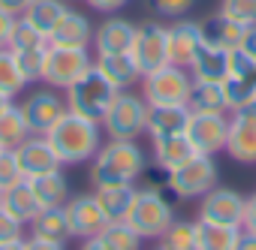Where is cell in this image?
<instances>
[{"label": "cell", "mask_w": 256, "mask_h": 250, "mask_svg": "<svg viewBox=\"0 0 256 250\" xmlns=\"http://www.w3.org/2000/svg\"><path fill=\"white\" fill-rule=\"evenodd\" d=\"M148 172V157L139 142L108 139L96 151L88 169V181L94 190L102 187H136Z\"/></svg>", "instance_id": "1"}, {"label": "cell", "mask_w": 256, "mask_h": 250, "mask_svg": "<svg viewBox=\"0 0 256 250\" xmlns=\"http://www.w3.org/2000/svg\"><path fill=\"white\" fill-rule=\"evenodd\" d=\"M102 124L78 118L72 112H66L54 127L46 133V139L52 142L54 154L60 157L64 166H82L90 163L96 157V151L102 148Z\"/></svg>", "instance_id": "2"}, {"label": "cell", "mask_w": 256, "mask_h": 250, "mask_svg": "<svg viewBox=\"0 0 256 250\" xmlns=\"http://www.w3.org/2000/svg\"><path fill=\"white\" fill-rule=\"evenodd\" d=\"M64 96H66V112L102 124L106 112L112 108V102H114V96H118V88L94 66V70H88L70 90H64Z\"/></svg>", "instance_id": "3"}, {"label": "cell", "mask_w": 256, "mask_h": 250, "mask_svg": "<svg viewBox=\"0 0 256 250\" xmlns=\"http://www.w3.org/2000/svg\"><path fill=\"white\" fill-rule=\"evenodd\" d=\"M148 114H151V106L145 102L142 94H136V90H118L112 108L102 118V133H106V139L136 142L139 136L148 133Z\"/></svg>", "instance_id": "4"}, {"label": "cell", "mask_w": 256, "mask_h": 250, "mask_svg": "<svg viewBox=\"0 0 256 250\" xmlns=\"http://www.w3.org/2000/svg\"><path fill=\"white\" fill-rule=\"evenodd\" d=\"M193 90V76L187 66L166 64L148 76H142V96L148 106H187Z\"/></svg>", "instance_id": "5"}, {"label": "cell", "mask_w": 256, "mask_h": 250, "mask_svg": "<svg viewBox=\"0 0 256 250\" xmlns=\"http://www.w3.org/2000/svg\"><path fill=\"white\" fill-rule=\"evenodd\" d=\"M172 220H175V208L157 187H142L136 193L130 214H126V223L142 238H160L172 226Z\"/></svg>", "instance_id": "6"}, {"label": "cell", "mask_w": 256, "mask_h": 250, "mask_svg": "<svg viewBox=\"0 0 256 250\" xmlns=\"http://www.w3.org/2000/svg\"><path fill=\"white\" fill-rule=\"evenodd\" d=\"M88 70H94V54L88 48L48 46L46 66H42V84H48L54 90H70Z\"/></svg>", "instance_id": "7"}, {"label": "cell", "mask_w": 256, "mask_h": 250, "mask_svg": "<svg viewBox=\"0 0 256 250\" xmlns=\"http://www.w3.org/2000/svg\"><path fill=\"white\" fill-rule=\"evenodd\" d=\"M217 184H220V166L214 157H205V154H196L181 169L166 175V187L178 199H202Z\"/></svg>", "instance_id": "8"}, {"label": "cell", "mask_w": 256, "mask_h": 250, "mask_svg": "<svg viewBox=\"0 0 256 250\" xmlns=\"http://www.w3.org/2000/svg\"><path fill=\"white\" fill-rule=\"evenodd\" d=\"M187 139L193 142L196 154H205V157L226 154L229 112H193L187 124Z\"/></svg>", "instance_id": "9"}, {"label": "cell", "mask_w": 256, "mask_h": 250, "mask_svg": "<svg viewBox=\"0 0 256 250\" xmlns=\"http://www.w3.org/2000/svg\"><path fill=\"white\" fill-rule=\"evenodd\" d=\"M22 114H24L28 127H30V136H46L66 114V96L46 84V88L28 94V100L22 102Z\"/></svg>", "instance_id": "10"}, {"label": "cell", "mask_w": 256, "mask_h": 250, "mask_svg": "<svg viewBox=\"0 0 256 250\" xmlns=\"http://www.w3.org/2000/svg\"><path fill=\"white\" fill-rule=\"evenodd\" d=\"M229 142L226 154L241 166H256V102L229 112Z\"/></svg>", "instance_id": "11"}, {"label": "cell", "mask_w": 256, "mask_h": 250, "mask_svg": "<svg viewBox=\"0 0 256 250\" xmlns=\"http://www.w3.org/2000/svg\"><path fill=\"white\" fill-rule=\"evenodd\" d=\"M244 208H247V196H241L232 187H214L199 199V220L208 223H220V226H244Z\"/></svg>", "instance_id": "12"}, {"label": "cell", "mask_w": 256, "mask_h": 250, "mask_svg": "<svg viewBox=\"0 0 256 250\" xmlns=\"http://www.w3.org/2000/svg\"><path fill=\"white\" fill-rule=\"evenodd\" d=\"M142 70V76L160 70L169 64V40H166V24L160 22H142L136 24V42L130 52Z\"/></svg>", "instance_id": "13"}, {"label": "cell", "mask_w": 256, "mask_h": 250, "mask_svg": "<svg viewBox=\"0 0 256 250\" xmlns=\"http://www.w3.org/2000/svg\"><path fill=\"white\" fill-rule=\"evenodd\" d=\"M226 88V102L229 112L256 102V60L250 54H244L241 48L229 52V78L223 82Z\"/></svg>", "instance_id": "14"}, {"label": "cell", "mask_w": 256, "mask_h": 250, "mask_svg": "<svg viewBox=\"0 0 256 250\" xmlns=\"http://www.w3.org/2000/svg\"><path fill=\"white\" fill-rule=\"evenodd\" d=\"M66 208V217H70V232L72 238H96L102 235V229L108 226V217L106 211L100 208L94 190L90 193H82V196H70V202L64 205Z\"/></svg>", "instance_id": "15"}, {"label": "cell", "mask_w": 256, "mask_h": 250, "mask_svg": "<svg viewBox=\"0 0 256 250\" xmlns=\"http://www.w3.org/2000/svg\"><path fill=\"white\" fill-rule=\"evenodd\" d=\"M166 40H169V64L175 66H190V60L196 58L202 40V24L190 22V18H178L166 28Z\"/></svg>", "instance_id": "16"}, {"label": "cell", "mask_w": 256, "mask_h": 250, "mask_svg": "<svg viewBox=\"0 0 256 250\" xmlns=\"http://www.w3.org/2000/svg\"><path fill=\"white\" fill-rule=\"evenodd\" d=\"M16 157H18V163H22L24 178H36V175L64 169L60 157L54 154V148H52V142H48L46 136H28V139L16 148Z\"/></svg>", "instance_id": "17"}, {"label": "cell", "mask_w": 256, "mask_h": 250, "mask_svg": "<svg viewBox=\"0 0 256 250\" xmlns=\"http://www.w3.org/2000/svg\"><path fill=\"white\" fill-rule=\"evenodd\" d=\"M136 42V24L126 18H106L96 30H94V52L96 58L102 54H126L133 52Z\"/></svg>", "instance_id": "18"}, {"label": "cell", "mask_w": 256, "mask_h": 250, "mask_svg": "<svg viewBox=\"0 0 256 250\" xmlns=\"http://www.w3.org/2000/svg\"><path fill=\"white\" fill-rule=\"evenodd\" d=\"M94 24H90V18L84 16V12H78V10H70L66 16H64V22L52 30V36H48V46H64V48H90V42H94Z\"/></svg>", "instance_id": "19"}, {"label": "cell", "mask_w": 256, "mask_h": 250, "mask_svg": "<svg viewBox=\"0 0 256 250\" xmlns=\"http://www.w3.org/2000/svg\"><path fill=\"white\" fill-rule=\"evenodd\" d=\"M94 66L118 88V90H133L136 84H142V70L136 64V58L126 52V54H102L94 58Z\"/></svg>", "instance_id": "20"}, {"label": "cell", "mask_w": 256, "mask_h": 250, "mask_svg": "<svg viewBox=\"0 0 256 250\" xmlns=\"http://www.w3.org/2000/svg\"><path fill=\"white\" fill-rule=\"evenodd\" d=\"M187 70L196 82H226L229 78V52L202 42Z\"/></svg>", "instance_id": "21"}, {"label": "cell", "mask_w": 256, "mask_h": 250, "mask_svg": "<svg viewBox=\"0 0 256 250\" xmlns=\"http://www.w3.org/2000/svg\"><path fill=\"white\" fill-rule=\"evenodd\" d=\"M190 108L187 106H151L148 114V136L151 139H166V136H181L187 133L190 124Z\"/></svg>", "instance_id": "22"}, {"label": "cell", "mask_w": 256, "mask_h": 250, "mask_svg": "<svg viewBox=\"0 0 256 250\" xmlns=\"http://www.w3.org/2000/svg\"><path fill=\"white\" fill-rule=\"evenodd\" d=\"M151 142H154V166L163 169L166 175L175 172V169H181L187 160L196 157V148H193V142L187 139V133H181V136H166V139H151Z\"/></svg>", "instance_id": "23"}, {"label": "cell", "mask_w": 256, "mask_h": 250, "mask_svg": "<svg viewBox=\"0 0 256 250\" xmlns=\"http://www.w3.org/2000/svg\"><path fill=\"white\" fill-rule=\"evenodd\" d=\"M40 208H58V205H66L70 202V181L60 169L54 172H46V175H36V178H28Z\"/></svg>", "instance_id": "24"}, {"label": "cell", "mask_w": 256, "mask_h": 250, "mask_svg": "<svg viewBox=\"0 0 256 250\" xmlns=\"http://www.w3.org/2000/svg\"><path fill=\"white\" fill-rule=\"evenodd\" d=\"M28 226H30V235H36V238H54V241H70L72 238L70 217H66L64 205H58V208H40V214Z\"/></svg>", "instance_id": "25"}, {"label": "cell", "mask_w": 256, "mask_h": 250, "mask_svg": "<svg viewBox=\"0 0 256 250\" xmlns=\"http://www.w3.org/2000/svg\"><path fill=\"white\" fill-rule=\"evenodd\" d=\"M241 238L238 226H220L208 220H196V250H235Z\"/></svg>", "instance_id": "26"}, {"label": "cell", "mask_w": 256, "mask_h": 250, "mask_svg": "<svg viewBox=\"0 0 256 250\" xmlns=\"http://www.w3.org/2000/svg\"><path fill=\"white\" fill-rule=\"evenodd\" d=\"M244 30H247V28H241V24L229 22V18H226V16H220V12H217L214 18L202 22V40H205L208 46H217V48H226V52H232V48H238V46H241Z\"/></svg>", "instance_id": "27"}, {"label": "cell", "mask_w": 256, "mask_h": 250, "mask_svg": "<svg viewBox=\"0 0 256 250\" xmlns=\"http://www.w3.org/2000/svg\"><path fill=\"white\" fill-rule=\"evenodd\" d=\"M0 208H6L16 220H22L24 226L40 214V202H36V196H34V190H30V184H28V178L22 181V184H16V187H10V190H4V199H0Z\"/></svg>", "instance_id": "28"}, {"label": "cell", "mask_w": 256, "mask_h": 250, "mask_svg": "<svg viewBox=\"0 0 256 250\" xmlns=\"http://www.w3.org/2000/svg\"><path fill=\"white\" fill-rule=\"evenodd\" d=\"M70 12V6L64 0H34V6L22 16L28 24H34L42 36H52V30L64 22V16Z\"/></svg>", "instance_id": "29"}, {"label": "cell", "mask_w": 256, "mask_h": 250, "mask_svg": "<svg viewBox=\"0 0 256 250\" xmlns=\"http://www.w3.org/2000/svg\"><path fill=\"white\" fill-rule=\"evenodd\" d=\"M136 193H139V187H102V190H94L100 208L108 217V223L126 220V214H130V208L136 202Z\"/></svg>", "instance_id": "30"}, {"label": "cell", "mask_w": 256, "mask_h": 250, "mask_svg": "<svg viewBox=\"0 0 256 250\" xmlns=\"http://www.w3.org/2000/svg\"><path fill=\"white\" fill-rule=\"evenodd\" d=\"M187 108L190 112H229L223 82H196L193 78V90H190Z\"/></svg>", "instance_id": "31"}, {"label": "cell", "mask_w": 256, "mask_h": 250, "mask_svg": "<svg viewBox=\"0 0 256 250\" xmlns=\"http://www.w3.org/2000/svg\"><path fill=\"white\" fill-rule=\"evenodd\" d=\"M30 136V127L22 114V106H10L6 112H0V148L4 151H16L24 139Z\"/></svg>", "instance_id": "32"}, {"label": "cell", "mask_w": 256, "mask_h": 250, "mask_svg": "<svg viewBox=\"0 0 256 250\" xmlns=\"http://www.w3.org/2000/svg\"><path fill=\"white\" fill-rule=\"evenodd\" d=\"M108 250H142V235L126 223V220H114L102 229V235H96Z\"/></svg>", "instance_id": "33"}, {"label": "cell", "mask_w": 256, "mask_h": 250, "mask_svg": "<svg viewBox=\"0 0 256 250\" xmlns=\"http://www.w3.org/2000/svg\"><path fill=\"white\" fill-rule=\"evenodd\" d=\"M24 88H28V78L22 76L16 54L10 48H0V94L10 96V100H16Z\"/></svg>", "instance_id": "34"}, {"label": "cell", "mask_w": 256, "mask_h": 250, "mask_svg": "<svg viewBox=\"0 0 256 250\" xmlns=\"http://www.w3.org/2000/svg\"><path fill=\"white\" fill-rule=\"evenodd\" d=\"M163 250H196V223L172 220V226L157 238Z\"/></svg>", "instance_id": "35"}, {"label": "cell", "mask_w": 256, "mask_h": 250, "mask_svg": "<svg viewBox=\"0 0 256 250\" xmlns=\"http://www.w3.org/2000/svg\"><path fill=\"white\" fill-rule=\"evenodd\" d=\"M10 52H12V48H10ZM46 52H48V46H46V48H22V52H12V54H16V60H18V70H22V76L28 78V84H36V82H42Z\"/></svg>", "instance_id": "36"}, {"label": "cell", "mask_w": 256, "mask_h": 250, "mask_svg": "<svg viewBox=\"0 0 256 250\" xmlns=\"http://www.w3.org/2000/svg\"><path fill=\"white\" fill-rule=\"evenodd\" d=\"M48 46V36H42L34 24H28L24 18L16 22V30H12V40H10V48L12 52H22V48H46Z\"/></svg>", "instance_id": "37"}, {"label": "cell", "mask_w": 256, "mask_h": 250, "mask_svg": "<svg viewBox=\"0 0 256 250\" xmlns=\"http://www.w3.org/2000/svg\"><path fill=\"white\" fill-rule=\"evenodd\" d=\"M220 16H226L229 22H235L241 28H253L256 24V0H223Z\"/></svg>", "instance_id": "38"}, {"label": "cell", "mask_w": 256, "mask_h": 250, "mask_svg": "<svg viewBox=\"0 0 256 250\" xmlns=\"http://www.w3.org/2000/svg\"><path fill=\"white\" fill-rule=\"evenodd\" d=\"M24 181V172H22V163L16 157V151H4L0 148V193L16 187Z\"/></svg>", "instance_id": "39"}, {"label": "cell", "mask_w": 256, "mask_h": 250, "mask_svg": "<svg viewBox=\"0 0 256 250\" xmlns=\"http://www.w3.org/2000/svg\"><path fill=\"white\" fill-rule=\"evenodd\" d=\"M148 6L160 18H184L196 6V0H148Z\"/></svg>", "instance_id": "40"}, {"label": "cell", "mask_w": 256, "mask_h": 250, "mask_svg": "<svg viewBox=\"0 0 256 250\" xmlns=\"http://www.w3.org/2000/svg\"><path fill=\"white\" fill-rule=\"evenodd\" d=\"M24 223L22 220H16L6 208H0V244L4 241H16V238H24Z\"/></svg>", "instance_id": "41"}, {"label": "cell", "mask_w": 256, "mask_h": 250, "mask_svg": "<svg viewBox=\"0 0 256 250\" xmlns=\"http://www.w3.org/2000/svg\"><path fill=\"white\" fill-rule=\"evenodd\" d=\"M16 16L0 10V48H10V40H12V30H16Z\"/></svg>", "instance_id": "42"}, {"label": "cell", "mask_w": 256, "mask_h": 250, "mask_svg": "<svg viewBox=\"0 0 256 250\" xmlns=\"http://www.w3.org/2000/svg\"><path fill=\"white\" fill-rule=\"evenodd\" d=\"M130 0H88V6L90 10H96V12H102V16H114L118 10H124Z\"/></svg>", "instance_id": "43"}, {"label": "cell", "mask_w": 256, "mask_h": 250, "mask_svg": "<svg viewBox=\"0 0 256 250\" xmlns=\"http://www.w3.org/2000/svg\"><path fill=\"white\" fill-rule=\"evenodd\" d=\"M24 244H28V250H66V241H54V238H36V235H30Z\"/></svg>", "instance_id": "44"}, {"label": "cell", "mask_w": 256, "mask_h": 250, "mask_svg": "<svg viewBox=\"0 0 256 250\" xmlns=\"http://www.w3.org/2000/svg\"><path fill=\"white\" fill-rule=\"evenodd\" d=\"M34 6V0H0V10H6V12H12L16 18H22L28 10Z\"/></svg>", "instance_id": "45"}, {"label": "cell", "mask_w": 256, "mask_h": 250, "mask_svg": "<svg viewBox=\"0 0 256 250\" xmlns=\"http://www.w3.org/2000/svg\"><path fill=\"white\" fill-rule=\"evenodd\" d=\"M238 48H241L244 54H250V58L256 60V24L244 30V36H241V46H238Z\"/></svg>", "instance_id": "46"}, {"label": "cell", "mask_w": 256, "mask_h": 250, "mask_svg": "<svg viewBox=\"0 0 256 250\" xmlns=\"http://www.w3.org/2000/svg\"><path fill=\"white\" fill-rule=\"evenodd\" d=\"M241 229H247V232H256V193L253 196H247V208H244V226Z\"/></svg>", "instance_id": "47"}, {"label": "cell", "mask_w": 256, "mask_h": 250, "mask_svg": "<svg viewBox=\"0 0 256 250\" xmlns=\"http://www.w3.org/2000/svg\"><path fill=\"white\" fill-rule=\"evenodd\" d=\"M235 250H256V232L241 229V238H238V247Z\"/></svg>", "instance_id": "48"}, {"label": "cell", "mask_w": 256, "mask_h": 250, "mask_svg": "<svg viewBox=\"0 0 256 250\" xmlns=\"http://www.w3.org/2000/svg\"><path fill=\"white\" fill-rule=\"evenodd\" d=\"M78 250H108V247H106V244H102L100 238H84Z\"/></svg>", "instance_id": "49"}, {"label": "cell", "mask_w": 256, "mask_h": 250, "mask_svg": "<svg viewBox=\"0 0 256 250\" xmlns=\"http://www.w3.org/2000/svg\"><path fill=\"white\" fill-rule=\"evenodd\" d=\"M28 238H16V241H4L0 244V250H28V244H24Z\"/></svg>", "instance_id": "50"}, {"label": "cell", "mask_w": 256, "mask_h": 250, "mask_svg": "<svg viewBox=\"0 0 256 250\" xmlns=\"http://www.w3.org/2000/svg\"><path fill=\"white\" fill-rule=\"evenodd\" d=\"M10 106H12V100H10V96H4V94H0V112H6Z\"/></svg>", "instance_id": "51"}, {"label": "cell", "mask_w": 256, "mask_h": 250, "mask_svg": "<svg viewBox=\"0 0 256 250\" xmlns=\"http://www.w3.org/2000/svg\"><path fill=\"white\" fill-rule=\"evenodd\" d=\"M0 199H4V193H0Z\"/></svg>", "instance_id": "52"}, {"label": "cell", "mask_w": 256, "mask_h": 250, "mask_svg": "<svg viewBox=\"0 0 256 250\" xmlns=\"http://www.w3.org/2000/svg\"><path fill=\"white\" fill-rule=\"evenodd\" d=\"M157 250H163V247H157Z\"/></svg>", "instance_id": "53"}]
</instances>
